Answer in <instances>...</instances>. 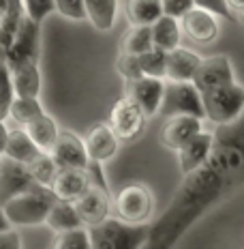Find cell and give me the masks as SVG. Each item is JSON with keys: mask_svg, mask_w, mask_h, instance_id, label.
Instances as JSON below:
<instances>
[{"mask_svg": "<svg viewBox=\"0 0 244 249\" xmlns=\"http://www.w3.org/2000/svg\"><path fill=\"white\" fill-rule=\"evenodd\" d=\"M201 97L206 118L214 124H231L244 114V84L236 80L201 92Z\"/></svg>", "mask_w": 244, "mask_h": 249, "instance_id": "3957f363", "label": "cell"}, {"mask_svg": "<svg viewBox=\"0 0 244 249\" xmlns=\"http://www.w3.org/2000/svg\"><path fill=\"white\" fill-rule=\"evenodd\" d=\"M39 58H41V22H34L33 18H28L24 13L11 48L4 56V62L9 67H13V65H22V62H39Z\"/></svg>", "mask_w": 244, "mask_h": 249, "instance_id": "8992f818", "label": "cell"}, {"mask_svg": "<svg viewBox=\"0 0 244 249\" xmlns=\"http://www.w3.org/2000/svg\"><path fill=\"white\" fill-rule=\"evenodd\" d=\"M154 41H152V28L150 26H131V30L127 33V37L120 43V52L127 54H144V52L152 50Z\"/></svg>", "mask_w": 244, "mask_h": 249, "instance_id": "83f0119b", "label": "cell"}, {"mask_svg": "<svg viewBox=\"0 0 244 249\" xmlns=\"http://www.w3.org/2000/svg\"><path fill=\"white\" fill-rule=\"evenodd\" d=\"M7 138H9V127L4 121H0V155L4 153V146H7Z\"/></svg>", "mask_w": 244, "mask_h": 249, "instance_id": "74e56055", "label": "cell"}, {"mask_svg": "<svg viewBox=\"0 0 244 249\" xmlns=\"http://www.w3.org/2000/svg\"><path fill=\"white\" fill-rule=\"evenodd\" d=\"M240 15H242V19H244V9H242V11H240Z\"/></svg>", "mask_w": 244, "mask_h": 249, "instance_id": "7bdbcfd3", "label": "cell"}, {"mask_svg": "<svg viewBox=\"0 0 244 249\" xmlns=\"http://www.w3.org/2000/svg\"><path fill=\"white\" fill-rule=\"evenodd\" d=\"M159 114L163 118L178 116V114H193V116L206 118L204 112V97L195 82H165V95L161 103Z\"/></svg>", "mask_w": 244, "mask_h": 249, "instance_id": "5b68a950", "label": "cell"}, {"mask_svg": "<svg viewBox=\"0 0 244 249\" xmlns=\"http://www.w3.org/2000/svg\"><path fill=\"white\" fill-rule=\"evenodd\" d=\"M90 187L86 170H77V168H60L56 178L51 180L49 189L56 196V200H65V202H75L81 194Z\"/></svg>", "mask_w": 244, "mask_h": 249, "instance_id": "e0dca14e", "label": "cell"}, {"mask_svg": "<svg viewBox=\"0 0 244 249\" xmlns=\"http://www.w3.org/2000/svg\"><path fill=\"white\" fill-rule=\"evenodd\" d=\"M86 148H88V157L92 161L98 163H107L110 159H114L120 150V138L116 136V131L112 129L110 123H97L88 129L86 138Z\"/></svg>", "mask_w": 244, "mask_h": 249, "instance_id": "5bb4252c", "label": "cell"}, {"mask_svg": "<svg viewBox=\"0 0 244 249\" xmlns=\"http://www.w3.org/2000/svg\"><path fill=\"white\" fill-rule=\"evenodd\" d=\"M139 65H142V73L150 77H163L167 73V52L152 48L144 54H139Z\"/></svg>", "mask_w": 244, "mask_h": 249, "instance_id": "f546056e", "label": "cell"}, {"mask_svg": "<svg viewBox=\"0 0 244 249\" xmlns=\"http://www.w3.org/2000/svg\"><path fill=\"white\" fill-rule=\"evenodd\" d=\"M114 211L116 217L127 224H148L154 213V196L150 187L144 183H129L120 187V191L114 196Z\"/></svg>", "mask_w": 244, "mask_h": 249, "instance_id": "277c9868", "label": "cell"}, {"mask_svg": "<svg viewBox=\"0 0 244 249\" xmlns=\"http://www.w3.org/2000/svg\"><path fill=\"white\" fill-rule=\"evenodd\" d=\"M45 112L43 103L39 97H13L11 106H9V116L17 127H26L28 123H33L34 118H39Z\"/></svg>", "mask_w": 244, "mask_h": 249, "instance_id": "484cf974", "label": "cell"}, {"mask_svg": "<svg viewBox=\"0 0 244 249\" xmlns=\"http://www.w3.org/2000/svg\"><path fill=\"white\" fill-rule=\"evenodd\" d=\"M56 13L71 22H84L86 19V2L84 0H54Z\"/></svg>", "mask_w": 244, "mask_h": 249, "instance_id": "d6a6232c", "label": "cell"}, {"mask_svg": "<svg viewBox=\"0 0 244 249\" xmlns=\"http://www.w3.org/2000/svg\"><path fill=\"white\" fill-rule=\"evenodd\" d=\"M86 19L101 33H110L118 19V0H84Z\"/></svg>", "mask_w": 244, "mask_h": 249, "instance_id": "603a6c76", "label": "cell"}, {"mask_svg": "<svg viewBox=\"0 0 244 249\" xmlns=\"http://www.w3.org/2000/svg\"><path fill=\"white\" fill-rule=\"evenodd\" d=\"M45 226L56 234V232H65V230H71V228L84 226V221H81L73 202L54 200V204L49 206L48 217H45Z\"/></svg>", "mask_w": 244, "mask_h": 249, "instance_id": "7402d4cb", "label": "cell"}, {"mask_svg": "<svg viewBox=\"0 0 244 249\" xmlns=\"http://www.w3.org/2000/svg\"><path fill=\"white\" fill-rule=\"evenodd\" d=\"M26 168H28V172H30V176H33L34 183L43 185V187H49L51 180L56 178V174H58V170H60L58 165H56L49 150H41L33 161L26 163Z\"/></svg>", "mask_w": 244, "mask_h": 249, "instance_id": "4316f807", "label": "cell"}, {"mask_svg": "<svg viewBox=\"0 0 244 249\" xmlns=\"http://www.w3.org/2000/svg\"><path fill=\"white\" fill-rule=\"evenodd\" d=\"M227 2H229V7H231L236 13H240L242 9H244V0H227Z\"/></svg>", "mask_w": 244, "mask_h": 249, "instance_id": "f35d334b", "label": "cell"}, {"mask_svg": "<svg viewBox=\"0 0 244 249\" xmlns=\"http://www.w3.org/2000/svg\"><path fill=\"white\" fill-rule=\"evenodd\" d=\"M7 228H11V224H9V219H7V215H4V211H2V206H0V230H7Z\"/></svg>", "mask_w": 244, "mask_h": 249, "instance_id": "ab89813d", "label": "cell"}, {"mask_svg": "<svg viewBox=\"0 0 244 249\" xmlns=\"http://www.w3.org/2000/svg\"><path fill=\"white\" fill-rule=\"evenodd\" d=\"M7 9H9V0H0V18L7 13Z\"/></svg>", "mask_w": 244, "mask_h": 249, "instance_id": "60d3db41", "label": "cell"}, {"mask_svg": "<svg viewBox=\"0 0 244 249\" xmlns=\"http://www.w3.org/2000/svg\"><path fill=\"white\" fill-rule=\"evenodd\" d=\"M24 129L28 131V136L34 140V144H37L41 150H51L56 138H58V133H60L58 123H56L54 116H49L48 112H43L39 118L28 123Z\"/></svg>", "mask_w": 244, "mask_h": 249, "instance_id": "d4e9b609", "label": "cell"}, {"mask_svg": "<svg viewBox=\"0 0 244 249\" xmlns=\"http://www.w3.org/2000/svg\"><path fill=\"white\" fill-rule=\"evenodd\" d=\"M178 165L182 170V174H191L197 168L206 165L210 161L212 153H214V133L201 129L197 136H193L184 146H180L178 150Z\"/></svg>", "mask_w": 244, "mask_h": 249, "instance_id": "4fadbf2b", "label": "cell"}, {"mask_svg": "<svg viewBox=\"0 0 244 249\" xmlns=\"http://www.w3.org/2000/svg\"><path fill=\"white\" fill-rule=\"evenodd\" d=\"M51 157L58 168H77V170H86L90 163L88 157V148L84 138H80L75 131L71 129H60L58 138H56L54 146H51Z\"/></svg>", "mask_w": 244, "mask_h": 249, "instance_id": "9c48e42d", "label": "cell"}, {"mask_svg": "<svg viewBox=\"0 0 244 249\" xmlns=\"http://www.w3.org/2000/svg\"><path fill=\"white\" fill-rule=\"evenodd\" d=\"M9 67V65H7ZM11 71L13 90L17 97H39L41 95V71L39 62H22V65L9 67Z\"/></svg>", "mask_w": 244, "mask_h": 249, "instance_id": "d6986e66", "label": "cell"}, {"mask_svg": "<svg viewBox=\"0 0 244 249\" xmlns=\"http://www.w3.org/2000/svg\"><path fill=\"white\" fill-rule=\"evenodd\" d=\"M37 185L30 176L26 163L13 161L9 157H2V168H0V206L7 204L11 198L33 189Z\"/></svg>", "mask_w": 244, "mask_h": 249, "instance_id": "9a60e30c", "label": "cell"}, {"mask_svg": "<svg viewBox=\"0 0 244 249\" xmlns=\"http://www.w3.org/2000/svg\"><path fill=\"white\" fill-rule=\"evenodd\" d=\"M15 97L13 82H11V71H9L7 62L0 58V121L9 116V106H11Z\"/></svg>", "mask_w": 244, "mask_h": 249, "instance_id": "4dcf8cb0", "label": "cell"}, {"mask_svg": "<svg viewBox=\"0 0 244 249\" xmlns=\"http://www.w3.org/2000/svg\"><path fill=\"white\" fill-rule=\"evenodd\" d=\"M0 168H2V155H0Z\"/></svg>", "mask_w": 244, "mask_h": 249, "instance_id": "b9f144b4", "label": "cell"}, {"mask_svg": "<svg viewBox=\"0 0 244 249\" xmlns=\"http://www.w3.org/2000/svg\"><path fill=\"white\" fill-rule=\"evenodd\" d=\"M88 232L95 249H133L148 238V224L135 226L110 215L98 224L88 226Z\"/></svg>", "mask_w": 244, "mask_h": 249, "instance_id": "7a4b0ae2", "label": "cell"}, {"mask_svg": "<svg viewBox=\"0 0 244 249\" xmlns=\"http://www.w3.org/2000/svg\"><path fill=\"white\" fill-rule=\"evenodd\" d=\"M51 247L54 249H90L92 245H90L88 226H77L65 232H56Z\"/></svg>", "mask_w": 244, "mask_h": 249, "instance_id": "f1b7e54d", "label": "cell"}, {"mask_svg": "<svg viewBox=\"0 0 244 249\" xmlns=\"http://www.w3.org/2000/svg\"><path fill=\"white\" fill-rule=\"evenodd\" d=\"M116 71L118 75L122 77L124 82H131L142 77V65H139V56L135 54H127V52H120V56L116 58Z\"/></svg>", "mask_w": 244, "mask_h": 249, "instance_id": "1f68e13d", "label": "cell"}, {"mask_svg": "<svg viewBox=\"0 0 244 249\" xmlns=\"http://www.w3.org/2000/svg\"><path fill=\"white\" fill-rule=\"evenodd\" d=\"M150 28H152L154 48L169 52L180 45V39H182V24H180L178 18H171V15L163 13Z\"/></svg>", "mask_w": 244, "mask_h": 249, "instance_id": "44dd1931", "label": "cell"}, {"mask_svg": "<svg viewBox=\"0 0 244 249\" xmlns=\"http://www.w3.org/2000/svg\"><path fill=\"white\" fill-rule=\"evenodd\" d=\"M41 153V148L34 144V140L28 136L24 127H15L9 129V138H7V146H4L2 157H9L13 161L19 163H28Z\"/></svg>", "mask_w": 244, "mask_h": 249, "instance_id": "ffe728a7", "label": "cell"}, {"mask_svg": "<svg viewBox=\"0 0 244 249\" xmlns=\"http://www.w3.org/2000/svg\"><path fill=\"white\" fill-rule=\"evenodd\" d=\"M56 196L51 194L49 187L34 185L33 189L15 196L2 204V211L7 215L9 224L15 228H28V226H41L45 224V217L49 213V206L54 204Z\"/></svg>", "mask_w": 244, "mask_h": 249, "instance_id": "6da1fadb", "label": "cell"}, {"mask_svg": "<svg viewBox=\"0 0 244 249\" xmlns=\"http://www.w3.org/2000/svg\"><path fill=\"white\" fill-rule=\"evenodd\" d=\"M233 80H236V71H233V62L227 54H214L208 56V58H201L193 77L195 86L201 92H208L212 88L223 86Z\"/></svg>", "mask_w": 244, "mask_h": 249, "instance_id": "8fae6325", "label": "cell"}, {"mask_svg": "<svg viewBox=\"0 0 244 249\" xmlns=\"http://www.w3.org/2000/svg\"><path fill=\"white\" fill-rule=\"evenodd\" d=\"M22 4H24V13L28 18H33L34 22H43L45 18H49L56 11L54 0H22Z\"/></svg>", "mask_w": 244, "mask_h": 249, "instance_id": "836d02e7", "label": "cell"}, {"mask_svg": "<svg viewBox=\"0 0 244 249\" xmlns=\"http://www.w3.org/2000/svg\"><path fill=\"white\" fill-rule=\"evenodd\" d=\"M193 7H195L193 0H163V13L178 19H182Z\"/></svg>", "mask_w": 244, "mask_h": 249, "instance_id": "d590c367", "label": "cell"}, {"mask_svg": "<svg viewBox=\"0 0 244 249\" xmlns=\"http://www.w3.org/2000/svg\"><path fill=\"white\" fill-rule=\"evenodd\" d=\"M195 7L206 9V11H212L219 18H225L227 22H236V11L229 7L227 0H193Z\"/></svg>", "mask_w": 244, "mask_h": 249, "instance_id": "e575fe53", "label": "cell"}, {"mask_svg": "<svg viewBox=\"0 0 244 249\" xmlns=\"http://www.w3.org/2000/svg\"><path fill=\"white\" fill-rule=\"evenodd\" d=\"M73 204H75L77 213H80L84 226H92V224H98V221H103L105 217L112 215L114 198L110 191H103V189H98V187L90 185Z\"/></svg>", "mask_w": 244, "mask_h": 249, "instance_id": "2e32d148", "label": "cell"}, {"mask_svg": "<svg viewBox=\"0 0 244 249\" xmlns=\"http://www.w3.org/2000/svg\"><path fill=\"white\" fill-rule=\"evenodd\" d=\"M204 129V118L193 116V114H178V116H169L165 121L163 129H161V144L169 150H178L180 146H184L193 136Z\"/></svg>", "mask_w": 244, "mask_h": 249, "instance_id": "7c38bea8", "label": "cell"}, {"mask_svg": "<svg viewBox=\"0 0 244 249\" xmlns=\"http://www.w3.org/2000/svg\"><path fill=\"white\" fill-rule=\"evenodd\" d=\"M124 13L131 26H152L163 15V0H127Z\"/></svg>", "mask_w": 244, "mask_h": 249, "instance_id": "cb8c5ba5", "label": "cell"}, {"mask_svg": "<svg viewBox=\"0 0 244 249\" xmlns=\"http://www.w3.org/2000/svg\"><path fill=\"white\" fill-rule=\"evenodd\" d=\"M180 24H182V33L195 45H212L221 35L219 15H214L212 11H206V9H199V7L191 9L180 19Z\"/></svg>", "mask_w": 244, "mask_h": 249, "instance_id": "30bf717a", "label": "cell"}, {"mask_svg": "<svg viewBox=\"0 0 244 249\" xmlns=\"http://www.w3.org/2000/svg\"><path fill=\"white\" fill-rule=\"evenodd\" d=\"M110 124L114 131H116V136L120 138V142H133V140H137L146 131L148 116L139 110L137 103L131 101L127 95H122L112 106Z\"/></svg>", "mask_w": 244, "mask_h": 249, "instance_id": "52a82bcc", "label": "cell"}, {"mask_svg": "<svg viewBox=\"0 0 244 249\" xmlns=\"http://www.w3.org/2000/svg\"><path fill=\"white\" fill-rule=\"evenodd\" d=\"M199 62H201V56L189 48L178 45V48L169 50L167 52V73H165V80L193 82Z\"/></svg>", "mask_w": 244, "mask_h": 249, "instance_id": "ac0fdd59", "label": "cell"}, {"mask_svg": "<svg viewBox=\"0 0 244 249\" xmlns=\"http://www.w3.org/2000/svg\"><path fill=\"white\" fill-rule=\"evenodd\" d=\"M165 82L163 77H150V75H142L137 80L127 82L124 86V95L131 101H135L139 106V110L146 114L148 118L157 116L161 110V103H163V95H165Z\"/></svg>", "mask_w": 244, "mask_h": 249, "instance_id": "ba28073f", "label": "cell"}, {"mask_svg": "<svg viewBox=\"0 0 244 249\" xmlns=\"http://www.w3.org/2000/svg\"><path fill=\"white\" fill-rule=\"evenodd\" d=\"M24 241L22 234L15 230V226L7 228V230H0V249H22Z\"/></svg>", "mask_w": 244, "mask_h": 249, "instance_id": "8d00e7d4", "label": "cell"}]
</instances>
